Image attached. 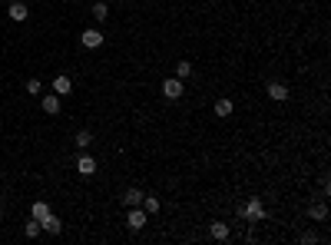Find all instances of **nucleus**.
<instances>
[{
	"instance_id": "obj_18",
	"label": "nucleus",
	"mask_w": 331,
	"mask_h": 245,
	"mask_svg": "<svg viewBox=\"0 0 331 245\" xmlns=\"http://www.w3.org/2000/svg\"><path fill=\"white\" fill-rule=\"evenodd\" d=\"M23 89H27L30 96H40V93H43V83H40V80H37V77H30V80H27V86H23Z\"/></svg>"
},
{
	"instance_id": "obj_1",
	"label": "nucleus",
	"mask_w": 331,
	"mask_h": 245,
	"mask_svg": "<svg viewBox=\"0 0 331 245\" xmlns=\"http://www.w3.org/2000/svg\"><path fill=\"white\" fill-rule=\"evenodd\" d=\"M239 215H245L248 222H262V219H265V205H262V199L255 196V199H248L245 205H239Z\"/></svg>"
},
{
	"instance_id": "obj_14",
	"label": "nucleus",
	"mask_w": 331,
	"mask_h": 245,
	"mask_svg": "<svg viewBox=\"0 0 331 245\" xmlns=\"http://www.w3.org/2000/svg\"><path fill=\"white\" fill-rule=\"evenodd\" d=\"M30 215H33V219H46V215H50V205H46L43 199H37L30 205Z\"/></svg>"
},
{
	"instance_id": "obj_20",
	"label": "nucleus",
	"mask_w": 331,
	"mask_h": 245,
	"mask_svg": "<svg viewBox=\"0 0 331 245\" xmlns=\"http://www.w3.org/2000/svg\"><path fill=\"white\" fill-rule=\"evenodd\" d=\"M23 232H27V239H37V235H40V219L27 222V225H23Z\"/></svg>"
},
{
	"instance_id": "obj_10",
	"label": "nucleus",
	"mask_w": 331,
	"mask_h": 245,
	"mask_svg": "<svg viewBox=\"0 0 331 245\" xmlns=\"http://www.w3.org/2000/svg\"><path fill=\"white\" fill-rule=\"evenodd\" d=\"M123 205H126V209L143 205V192H139V189H126V192H123Z\"/></svg>"
},
{
	"instance_id": "obj_9",
	"label": "nucleus",
	"mask_w": 331,
	"mask_h": 245,
	"mask_svg": "<svg viewBox=\"0 0 331 245\" xmlns=\"http://www.w3.org/2000/svg\"><path fill=\"white\" fill-rule=\"evenodd\" d=\"M308 219L311 222H325V219H328V205H325V202H315L308 209Z\"/></svg>"
},
{
	"instance_id": "obj_13",
	"label": "nucleus",
	"mask_w": 331,
	"mask_h": 245,
	"mask_svg": "<svg viewBox=\"0 0 331 245\" xmlns=\"http://www.w3.org/2000/svg\"><path fill=\"white\" fill-rule=\"evenodd\" d=\"M268 96H272V100H288V89H285V83H268Z\"/></svg>"
},
{
	"instance_id": "obj_7",
	"label": "nucleus",
	"mask_w": 331,
	"mask_h": 245,
	"mask_svg": "<svg viewBox=\"0 0 331 245\" xmlns=\"http://www.w3.org/2000/svg\"><path fill=\"white\" fill-rule=\"evenodd\" d=\"M7 13H10V20H17V23H23L27 17H30L27 3H20V0H17V3H10V7H7Z\"/></svg>"
},
{
	"instance_id": "obj_6",
	"label": "nucleus",
	"mask_w": 331,
	"mask_h": 245,
	"mask_svg": "<svg viewBox=\"0 0 331 245\" xmlns=\"http://www.w3.org/2000/svg\"><path fill=\"white\" fill-rule=\"evenodd\" d=\"M40 229H46L50 235H60V232H63V222H60V219H56L53 212H50L46 219H40Z\"/></svg>"
},
{
	"instance_id": "obj_15",
	"label": "nucleus",
	"mask_w": 331,
	"mask_h": 245,
	"mask_svg": "<svg viewBox=\"0 0 331 245\" xmlns=\"http://www.w3.org/2000/svg\"><path fill=\"white\" fill-rule=\"evenodd\" d=\"M73 143H77V146H80V149H86V146H89V143H93V133H89V129H80V133H77V136H73Z\"/></svg>"
},
{
	"instance_id": "obj_12",
	"label": "nucleus",
	"mask_w": 331,
	"mask_h": 245,
	"mask_svg": "<svg viewBox=\"0 0 331 245\" xmlns=\"http://www.w3.org/2000/svg\"><path fill=\"white\" fill-rule=\"evenodd\" d=\"M43 113H50V116L60 113V96H56V93H46L43 96Z\"/></svg>"
},
{
	"instance_id": "obj_8",
	"label": "nucleus",
	"mask_w": 331,
	"mask_h": 245,
	"mask_svg": "<svg viewBox=\"0 0 331 245\" xmlns=\"http://www.w3.org/2000/svg\"><path fill=\"white\" fill-rule=\"evenodd\" d=\"M77 172L80 176H93V172H96V159L93 156H80L77 159Z\"/></svg>"
},
{
	"instance_id": "obj_2",
	"label": "nucleus",
	"mask_w": 331,
	"mask_h": 245,
	"mask_svg": "<svg viewBox=\"0 0 331 245\" xmlns=\"http://www.w3.org/2000/svg\"><path fill=\"white\" fill-rule=\"evenodd\" d=\"M146 219H149V215H146V209H139V205H132V209L126 212V225H129L132 232H139L146 225Z\"/></svg>"
},
{
	"instance_id": "obj_11",
	"label": "nucleus",
	"mask_w": 331,
	"mask_h": 245,
	"mask_svg": "<svg viewBox=\"0 0 331 245\" xmlns=\"http://www.w3.org/2000/svg\"><path fill=\"white\" fill-rule=\"evenodd\" d=\"M209 235H212V239H219V242H225V239H229V222H212L209 225Z\"/></svg>"
},
{
	"instance_id": "obj_4",
	"label": "nucleus",
	"mask_w": 331,
	"mask_h": 245,
	"mask_svg": "<svg viewBox=\"0 0 331 245\" xmlns=\"http://www.w3.org/2000/svg\"><path fill=\"white\" fill-rule=\"evenodd\" d=\"M80 43L86 46V50H96V46H103V34H99L96 27H89V30H83V37H80Z\"/></svg>"
},
{
	"instance_id": "obj_17",
	"label": "nucleus",
	"mask_w": 331,
	"mask_h": 245,
	"mask_svg": "<svg viewBox=\"0 0 331 245\" xmlns=\"http://www.w3.org/2000/svg\"><path fill=\"white\" fill-rule=\"evenodd\" d=\"M89 13H93V17H96V20L103 23V20H106V17H110V7H106V3L99 0V3H93V10H89Z\"/></svg>"
},
{
	"instance_id": "obj_5",
	"label": "nucleus",
	"mask_w": 331,
	"mask_h": 245,
	"mask_svg": "<svg viewBox=\"0 0 331 245\" xmlns=\"http://www.w3.org/2000/svg\"><path fill=\"white\" fill-rule=\"evenodd\" d=\"M53 93L56 96H70V93H73V80L66 77V73H60V77L53 80Z\"/></svg>"
},
{
	"instance_id": "obj_21",
	"label": "nucleus",
	"mask_w": 331,
	"mask_h": 245,
	"mask_svg": "<svg viewBox=\"0 0 331 245\" xmlns=\"http://www.w3.org/2000/svg\"><path fill=\"white\" fill-rule=\"evenodd\" d=\"M189 73H192V63H186V60H179V63H176V77H179V80H186Z\"/></svg>"
},
{
	"instance_id": "obj_16",
	"label": "nucleus",
	"mask_w": 331,
	"mask_h": 245,
	"mask_svg": "<svg viewBox=\"0 0 331 245\" xmlns=\"http://www.w3.org/2000/svg\"><path fill=\"white\" fill-rule=\"evenodd\" d=\"M143 209H146V215H156L159 212V199L156 196H143Z\"/></svg>"
},
{
	"instance_id": "obj_22",
	"label": "nucleus",
	"mask_w": 331,
	"mask_h": 245,
	"mask_svg": "<svg viewBox=\"0 0 331 245\" xmlns=\"http://www.w3.org/2000/svg\"><path fill=\"white\" fill-rule=\"evenodd\" d=\"M0 219H3V209H0Z\"/></svg>"
},
{
	"instance_id": "obj_19",
	"label": "nucleus",
	"mask_w": 331,
	"mask_h": 245,
	"mask_svg": "<svg viewBox=\"0 0 331 245\" xmlns=\"http://www.w3.org/2000/svg\"><path fill=\"white\" fill-rule=\"evenodd\" d=\"M215 116H232V100H219L215 103Z\"/></svg>"
},
{
	"instance_id": "obj_3",
	"label": "nucleus",
	"mask_w": 331,
	"mask_h": 245,
	"mask_svg": "<svg viewBox=\"0 0 331 245\" xmlns=\"http://www.w3.org/2000/svg\"><path fill=\"white\" fill-rule=\"evenodd\" d=\"M182 89H186V86H182V80H179V77H169L163 83V96H166V100H179V96H182Z\"/></svg>"
}]
</instances>
